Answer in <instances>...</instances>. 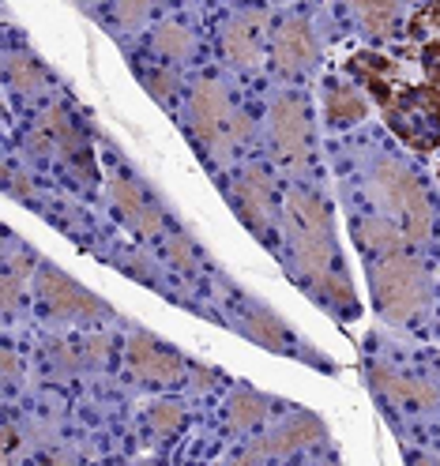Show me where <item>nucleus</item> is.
<instances>
[{"instance_id": "obj_24", "label": "nucleus", "mask_w": 440, "mask_h": 466, "mask_svg": "<svg viewBox=\"0 0 440 466\" xmlns=\"http://www.w3.org/2000/svg\"><path fill=\"white\" fill-rule=\"evenodd\" d=\"M169 256H173V264L178 268H196L200 264V248L185 238V233H178V238L169 241Z\"/></svg>"}, {"instance_id": "obj_12", "label": "nucleus", "mask_w": 440, "mask_h": 466, "mask_svg": "<svg viewBox=\"0 0 440 466\" xmlns=\"http://www.w3.org/2000/svg\"><path fill=\"white\" fill-rule=\"evenodd\" d=\"M233 208L241 211V218L252 226V233L263 238V226L271 218V185L263 177V169H245L233 181Z\"/></svg>"}, {"instance_id": "obj_27", "label": "nucleus", "mask_w": 440, "mask_h": 466, "mask_svg": "<svg viewBox=\"0 0 440 466\" xmlns=\"http://www.w3.org/2000/svg\"><path fill=\"white\" fill-rule=\"evenodd\" d=\"M5 380L15 384V358L12 354H5Z\"/></svg>"}, {"instance_id": "obj_8", "label": "nucleus", "mask_w": 440, "mask_h": 466, "mask_svg": "<svg viewBox=\"0 0 440 466\" xmlns=\"http://www.w3.org/2000/svg\"><path fill=\"white\" fill-rule=\"evenodd\" d=\"M128 361H132V372L139 376V380H151V384H173V380H181V372L189 369L178 354L162 350L151 335H132Z\"/></svg>"}, {"instance_id": "obj_22", "label": "nucleus", "mask_w": 440, "mask_h": 466, "mask_svg": "<svg viewBox=\"0 0 440 466\" xmlns=\"http://www.w3.org/2000/svg\"><path fill=\"white\" fill-rule=\"evenodd\" d=\"M76 358H79V365H102V361L109 358V339H102V335L83 339V342L76 346Z\"/></svg>"}, {"instance_id": "obj_2", "label": "nucleus", "mask_w": 440, "mask_h": 466, "mask_svg": "<svg viewBox=\"0 0 440 466\" xmlns=\"http://www.w3.org/2000/svg\"><path fill=\"white\" fill-rule=\"evenodd\" d=\"M189 116H192V132L196 139H203L215 155H226L230 147L249 139L252 125L241 109H233L226 86L219 79H200L192 86V98H189Z\"/></svg>"}, {"instance_id": "obj_7", "label": "nucleus", "mask_w": 440, "mask_h": 466, "mask_svg": "<svg viewBox=\"0 0 440 466\" xmlns=\"http://www.w3.org/2000/svg\"><path fill=\"white\" fill-rule=\"evenodd\" d=\"M271 136H275V147L286 162H305L309 158L312 132H309L305 106L298 98H279L271 106Z\"/></svg>"}, {"instance_id": "obj_4", "label": "nucleus", "mask_w": 440, "mask_h": 466, "mask_svg": "<svg viewBox=\"0 0 440 466\" xmlns=\"http://www.w3.org/2000/svg\"><path fill=\"white\" fill-rule=\"evenodd\" d=\"M373 192L380 199V208L403 222L410 241H425L429 238L433 211H429V199H425L414 173L395 166V162H380L373 169Z\"/></svg>"}, {"instance_id": "obj_10", "label": "nucleus", "mask_w": 440, "mask_h": 466, "mask_svg": "<svg viewBox=\"0 0 440 466\" xmlns=\"http://www.w3.org/2000/svg\"><path fill=\"white\" fill-rule=\"evenodd\" d=\"M373 388L392 399L395 406H406V410H429V406L440 402L436 384H429L425 376H403V372H388V369H373Z\"/></svg>"}, {"instance_id": "obj_1", "label": "nucleus", "mask_w": 440, "mask_h": 466, "mask_svg": "<svg viewBox=\"0 0 440 466\" xmlns=\"http://www.w3.org/2000/svg\"><path fill=\"white\" fill-rule=\"evenodd\" d=\"M286 233L293 271L309 286L324 289V301H346L350 286L339 268V248L332 241V211L312 192H293L286 203Z\"/></svg>"}, {"instance_id": "obj_18", "label": "nucleus", "mask_w": 440, "mask_h": 466, "mask_svg": "<svg viewBox=\"0 0 440 466\" xmlns=\"http://www.w3.org/2000/svg\"><path fill=\"white\" fill-rule=\"evenodd\" d=\"M155 49L162 56H169V61H185V56L192 53V35L178 23H166L155 31Z\"/></svg>"}, {"instance_id": "obj_14", "label": "nucleus", "mask_w": 440, "mask_h": 466, "mask_svg": "<svg viewBox=\"0 0 440 466\" xmlns=\"http://www.w3.org/2000/svg\"><path fill=\"white\" fill-rule=\"evenodd\" d=\"M354 233H358L362 248L373 252V256H380V259L403 256V248H406V241H410L406 229L395 226V222H388V218H369V222H362Z\"/></svg>"}, {"instance_id": "obj_6", "label": "nucleus", "mask_w": 440, "mask_h": 466, "mask_svg": "<svg viewBox=\"0 0 440 466\" xmlns=\"http://www.w3.org/2000/svg\"><path fill=\"white\" fill-rule=\"evenodd\" d=\"M316 441H324V425H320L312 414H290L282 425H275L256 448H249L241 455V462H256V459H268V455H290L298 448H309Z\"/></svg>"}, {"instance_id": "obj_9", "label": "nucleus", "mask_w": 440, "mask_h": 466, "mask_svg": "<svg viewBox=\"0 0 440 466\" xmlns=\"http://www.w3.org/2000/svg\"><path fill=\"white\" fill-rule=\"evenodd\" d=\"M263 26H268V15H263V12H241L238 19L226 23L222 49L230 56V65H238V68H256L260 65Z\"/></svg>"}, {"instance_id": "obj_13", "label": "nucleus", "mask_w": 440, "mask_h": 466, "mask_svg": "<svg viewBox=\"0 0 440 466\" xmlns=\"http://www.w3.org/2000/svg\"><path fill=\"white\" fill-rule=\"evenodd\" d=\"M275 61L286 72H302V68H309L316 61V38H312L309 23L302 15L286 19L275 31Z\"/></svg>"}, {"instance_id": "obj_19", "label": "nucleus", "mask_w": 440, "mask_h": 466, "mask_svg": "<svg viewBox=\"0 0 440 466\" xmlns=\"http://www.w3.org/2000/svg\"><path fill=\"white\" fill-rule=\"evenodd\" d=\"M8 76H12V86L15 91H38V86L46 83V72L35 65V56H26V53H12L8 56Z\"/></svg>"}, {"instance_id": "obj_25", "label": "nucleus", "mask_w": 440, "mask_h": 466, "mask_svg": "<svg viewBox=\"0 0 440 466\" xmlns=\"http://www.w3.org/2000/svg\"><path fill=\"white\" fill-rule=\"evenodd\" d=\"M159 76H162V72H159ZM159 76L147 79V86H151V95H155V98L169 102V83H178V76H166V79H159Z\"/></svg>"}, {"instance_id": "obj_16", "label": "nucleus", "mask_w": 440, "mask_h": 466, "mask_svg": "<svg viewBox=\"0 0 440 466\" xmlns=\"http://www.w3.org/2000/svg\"><path fill=\"white\" fill-rule=\"evenodd\" d=\"M268 410H271L268 399L256 395L252 388H238L226 402V418L233 429H256L263 418H268Z\"/></svg>"}, {"instance_id": "obj_11", "label": "nucleus", "mask_w": 440, "mask_h": 466, "mask_svg": "<svg viewBox=\"0 0 440 466\" xmlns=\"http://www.w3.org/2000/svg\"><path fill=\"white\" fill-rule=\"evenodd\" d=\"M109 192H113V208L121 211V218H125L136 233H143V238H147V233H159V229H162V211L143 196V188H139L136 181L113 177V181H109Z\"/></svg>"}, {"instance_id": "obj_26", "label": "nucleus", "mask_w": 440, "mask_h": 466, "mask_svg": "<svg viewBox=\"0 0 440 466\" xmlns=\"http://www.w3.org/2000/svg\"><path fill=\"white\" fill-rule=\"evenodd\" d=\"M219 380V372L215 369H200V365H192V388H211Z\"/></svg>"}, {"instance_id": "obj_21", "label": "nucleus", "mask_w": 440, "mask_h": 466, "mask_svg": "<svg viewBox=\"0 0 440 466\" xmlns=\"http://www.w3.org/2000/svg\"><path fill=\"white\" fill-rule=\"evenodd\" d=\"M151 425H155V432H162V436L178 432V429H181V406H178V402H155Z\"/></svg>"}, {"instance_id": "obj_17", "label": "nucleus", "mask_w": 440, "mask_h": 466, "mask_svg": "<svg viewBox=\"0 0 440 466\" xmlns=\"http://www.w3.org/2000/svg\"><path fill=\"white\" fill-rule=\"evenodd\" d=\"M324 102H328V121H335V125H350L365 113V102L358 98V91H350V86H332Z\"/></svg>"}, {"instance_id": "obj_20", "label": "nucleus", "mask_w": 440, "mask_h": 466, "mask_svg": "<svg viewBox=\"0 0 440 466\" xmlns=\"http://www.w3.org/2000/svg\"><path fill=\"white\" fill-rule=\"evenodd\" d=\"M350 5H354L358 19L369 26V31H384L399 12V0H350Z\"/></svg>"}, {"instance_id": "obj_3", "label": "nucleus", "mask_w": 440, "mask_h": 466, "mask_svg": "<svg viewBox=\"0 0 440 466\" xmlns=\"http://www.w3.org/2000/svg\"><path fill=\"white\" fill-rule=\"evenodd\" d=\"M373 298H376V309L388 319L403 324V319L418 316V309L425 305L429 275L410 256H388L373 268Z\"/></svg>"}, {"instance_id": "obj_5", "label": "nucleus", "mask_w": 440, "mask_h": 466, "mask_svg": "<svg viewBox=\"0 0 440 466\" xmlns=\"http://www.w3.org/2000/svg\"><path fill=\"white\" fill-rule=\"evenodd\" d=\"M38 294H42V301L49 305V312H56V316H65V319H76V316H109V309L98 301V298H91L87 289H79L65 271H56V268H42V275H38Z\"/></svg>"}, {"instance_id": "obj_15", "label": "nucleus", "mask_w": 440, "mask_h": 466, "mask_svg": "<svg viewBox=\"0 0 440 466\" xmlns=\"http://www.w3.org/2000/svg\"><path fill=\"white\" fill-rule=\"evenodd\" d=\"M241 331H245L252 342L268 346V350H286V342H290V331L279 324V316L268 312V309H260V305L249 309V316L241 319Z\"/></svg>"}, {"instance_id": "obj_23", "label": "nucleus", "mask_w": 440, "mask_h": 466, "mask_svg": "<svg viewBox=\"0 0 440 466\" xmlns=\"http://www.w3.org/2000/svg\"><path fill=\"white\" fill-rule=\"evenodd\" d=\"M151 8H155V0H117V23H121V26H136Z\"/></svg>"}]
</instances>
